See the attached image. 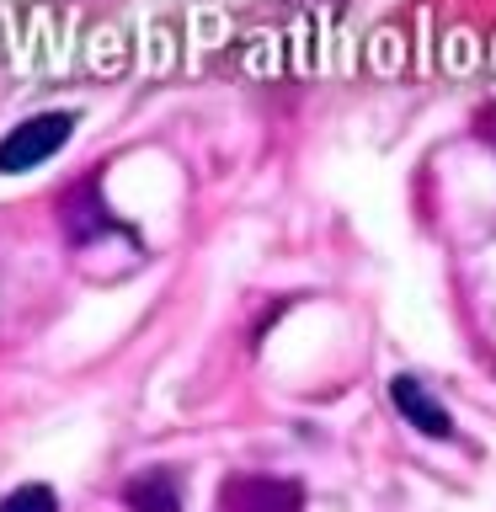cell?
<instances>
[{
  "instance_id": "obj_4",
  "label": "cell",
  "mask_w": 496,
  "mask_h": 512,
  "mask_svg": "<svg viewBox=\"0 0 496 512\" xmlns=\"http://www.w3.org/2000/svg\"><path fill=\"white\" fill-rule=\"evenodd\" d=\"M123 502L134 507V512H182V502H176V480L166 470H150V475L128 480Z\"/></svg>"
},
{
  "instance_id": "obj_2",
  "label": "cell",
  "mask_w": 496,
  "mask_h": 512,
  "mask_svg": "<svg viewBox=\"0 0 496 512\" xmlns=\"http://www.w3.org/2000/svg\"><path fill=\"white\" fill-rule=\"evenodd\" d=\"M219 512H299V491L272 475H235L219 491Z\"/></svg>"
},
{
  "instance_id": "obj_3",
  "label": "cell",
  "mask_w": 496,
  "mask_h": 512,
  "mask_svg": "<svg viewBox=\"0 0 496 512\" xmlns=\"http://www.w3.org/2000/svg\"><path fill=\"white\" fill-rule=\"evenodd\" d=\"M390 400H395V411L406 416L416 432H427V438H448V432H454L448 411L438 406V395H427V384H422V379L395 374V379H390Z\"/></svg>"
},
{
  "instance_id": "obj_5",
  "label": "cell",
  "mask_w": 496,
  "mask_h": 512,
  "mask_svg": "<svg viewBox=\"0 0 496 512\" xmlns=\"http://www.w3.org/2000/svg\"><path fill=\"white\" fill-rule=\"evenodd\" d=\"M0 512H59V496L48 486H16L6 502H0Z\"/></svg>"
},
{
  "instance_id": "obj_1",
  "label": "cell",
  "mask_w": 496,
  "mask_h": 512,
  "mask_svg": "<svg viewBox=\"0 0 496 512\" xmlns=\"http://www.w3.org/2000/svg\"><path fill=\"white\" fill-rule=\"evenodd\" d=\"M70 128H75L70 112H38V118L16 123L11 134L0 139V171L11 176V171H32V166H43L48 155H59V150H64Z\"/></svg>"
}]
</instances>
